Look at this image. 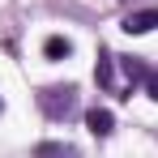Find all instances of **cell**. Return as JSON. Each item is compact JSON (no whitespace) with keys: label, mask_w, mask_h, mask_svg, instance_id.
Segmentation results:
<instances>
[{"label":"cell","mask_w":158,"mask_h":158,"mask_svg":"<svg viewBox=\"0 0 158 158\" xmlns=\"http://www.w3.org/2000/svg\"><path fill=\"white\" fill-rule=\"evenodd\" d=\"M39 107L47 111V120H69L77 111V90L73 85H47L39 94Z\"/></svg>","instance_id":"obj_1"},{"label":"cell","mask_w":158,"mask_h":158,"mask_svg":"<svg viewBox=\"0 0 158 158\" xmlns=\"http://www.w3.org/2000/svg\"><path fill=\"white\" fill-rule=\"evenodd\" d=\"M150 30H158V9H141L124 17V34H150Z\"/></svg>","instance_id":"obj_2"},{"label":"cell","mask_w":158,"mask_h":158,"mask_svg":"<svg viewBox=\"0 0 158 158\" xmlns=\"http://www.w3.org/2000/svg\"><path fill=\"white\" fill-rule=\"evenodd\" d=\"M85 128L94 132V137H111L115 132V115L107 107H94V111H85Z\"/></svg>","instance_id":"obj_3"},{"label":"cell","mask_w":158,"mask_h":158,"mask_svg":"<svg viewBox=\"0 0 158 158\" xmlns=\"http://www.w3.org/2000/svg\"><path fill=\"white\" fill-rule=\"evenodd\" d=\"M94 81L103 85V90H115V56H98V69H94Z\"/></svg>","instance_id":"obj_4"},{"label":"cell","mask_w":158,"mask_h":158,"mask_svg":"<svg viewBox=\"0 0 158 158\" xmlns=\"http://www.w3.org/2000/svg\"><path fill=\"white\" fill-rule=\"evenodd\" d=\"M34 158H81L77 145H64V141H43L39 150H34Z\"/></svg>","instance_id":"obj_5"},{"label":"cell","mask_w":158,"mask_h":158,"mask_svg":"<svg viewBox=\"0 0 158 158\" xmlns=\"http://www.w3.org/2000/svg\"><path fill=\"white\" fill-rule=\"evenodd\" d=\"M43 52H47V60H64V56L73 52V43H69L64 34H52V39L43 43Z\"/></svg>","instance_id":"obj_6"},{"label":"cell","mask_w":158,"mask_h":158,"mask_svg":"<svg viewBox=\"0 0 158 158\" xmlns=\"http://www.w3.org/2000/svg\"><path fill=\"white\" fill-rule=\"evenodd\" d=\"M120 69H124V77H128V81H145V73H150L137 56H124V60H120Z\"/></svg>","instance_id":"obj_7"},{"label":"cell","mask_w":158,"mask_h":158,"mask_svg":"<svg viewBox=\"0 0 158 158\" xmlns=\"http://www.w3.org/2000/svg\"><path fill=\"white\" fill-rule=\"evenodd\" d=\"M141 85H145V94H150V98H154V103H158V69H150Z\"/></svg>","instance_id":"obj_8"},{"label":"cell","mask_w":158,"mask_h":158,"mask_svg":"<svg viewBox=\"0 0 158 158\" xmlns=\"http://www.w3.org/2000/svg\"><path fill=\"white\" fill-rule=\"evenodd\" d=\"M0 111H4V103H0Z\"/></svg>","instance_id":"obj_9"}]
</instances>
